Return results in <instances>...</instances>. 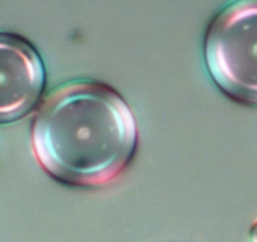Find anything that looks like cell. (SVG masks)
<instances>
[{"instance_id": "277c9868", "label": "cell", "mask_w": 257, "mask_h": 242, "mask_svg": "<svg viewBox=\"0 0 257 242\" xmlns=\"http://www.w3.org/2000/svg\"><path fill=\"white\" fill-rule=\"evenodd\" d=\"M249 242H257V221L252 224L249 229Z\"/></svg>"}, {"instance_id": "6da1fadb", "label": "cell", "mask_w": 257, "mask_h": 242, "mask_svg": "<svg viewBox=\"0 0 257 242\" xmlns=\"http://www.w3.org/2000/svg\"><path fill=\"white\" fill-rule=\"evenodd\" d=\"M32 148L44 172L62 184L101 188L135 157L139 133L122 96L98 81H75L42 100L32 123Z\"/></svg>"}, {"instance_id": "7a4b0ae2", "label": "cell", "mask_w": 257, "mask_h": 242, "mask_svg": "<svg viewBox=\"0 0 257 242\" xmlns=\"http://www.w3.org/2000/svg\"><path fill=\"white\" fill-rule=\"evenodd\" d=\"M204 61L222 92L257 106V0H236L212 19Z\"/></svg>"}, {"instance_id": "3957f363", "label": "cell", "mask_w": 257, "mask_h": 242, "mask_svg": "<svg viewBox=\"0 0 257 242\" xmlns=\"http://www.w3.org/2000/svg\"><path fill=\"white\" fill-rule=\"evenodd\" d=\"M46 88L42 57L27 39L0 32V124L26 116Z\"/></svg>"}]
</instances>
